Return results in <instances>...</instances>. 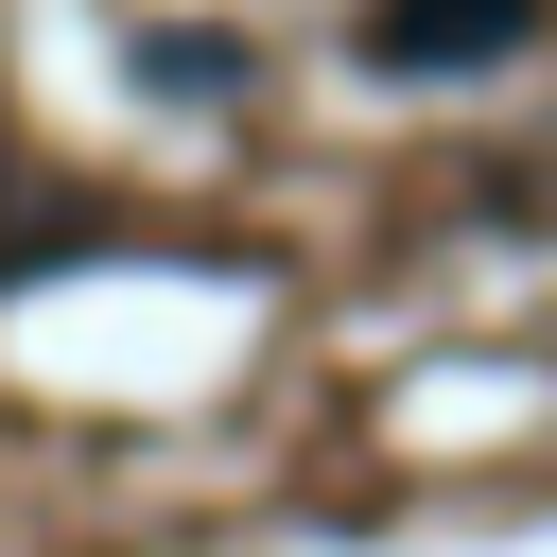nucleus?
Returning <instances> with one entry per match:
<instances>
[{"label":"nucleus","mask_w":557,"mask_h":557,"mask_svg":"<svg viewBox=\"0 0 557 557\" xmlns=\"http://www.w3.org/2000/svg\"><path fill=\"white\" fill-rule=\"evenodd\" d=\"M522 35H540V0H366V70H400V87L505 70Z\"/></svg>","instance_id":"nucleus-1"}]
</instances>
